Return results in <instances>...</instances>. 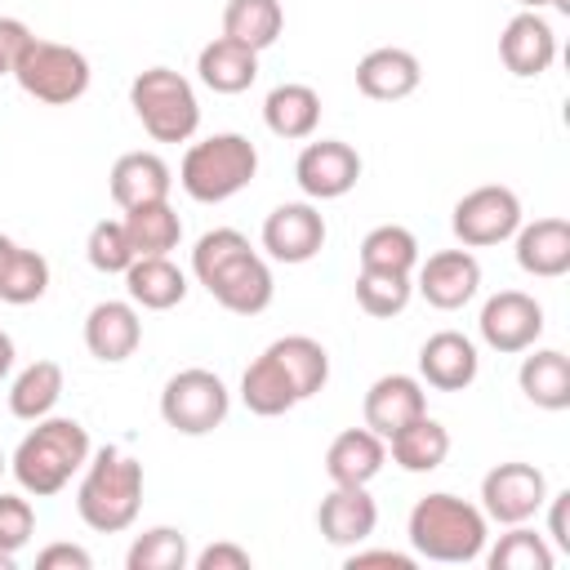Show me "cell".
I'll use <instances>...</instances> for the list:
<instances>
[{
	"label": "cell",
	"mask_w": 570,
	"mask_h": 570,
	"mask_svg": "<svg viewBox=\"0 0 570 570\" xmlns=\"http://www.w3.org/2000/svg\"><path fill=\"white\" fill-rule=\"evenodd\" d=\"M191 276L209 289V298L236 316H258L272 307L276 281L267 258L249 245L245 232L236 227H214L196 240L191 249Z\"/></svg>",
	"instance_id": "6da1fadb"
},
{
	"label": "cell",
	"mask_w": 570,
	"mask_h": 570,
	"mask_svg": "<svg viewBox=\"0 0 570 570\" xmlns=\"http://www.w3.org/2000/svg\"><path fill=\"white\" fill-rule=\"evenodd\" d=\"M89 454H94V441H89V432H85L80 419L45 414L18 441V450L9 459V472L22 485V494L49 499V494H58L89 463Z\"/></svg>",
	"instance_id": "7a4b0ae2"
},
{
	"label": "cell",
	"mask_w": 570,
	"mask_h": 570,
	"mask_svg": "<svg viewBox=\"0 0 570 570\" xmlns=\"http://www.w3.org/2000/svg\"><path fill=\"white\" fill-rule=\"evenodd\" d=\"M405 534H410L414 557L445 561V566H468V561H476L485 552L490 521H485V512L476 503L436 490V494H423L410 508Z\"/></svg>",
	"instance_id": "3957f363"
},
{
	"label": "cell",
	"mask_w": 570,
	"mask_h": 570,
	"mask_svg": "<svg viewBox=\"0 0 570 570\" xmlns=\"http://www.w3.org/2000/svg\"><path fill=\"white\" fill-rule=\"evenodd\" d=\"M138 508H142V463L120 445L94 450L76 485L80 521L98 534H120L138 521Z\"/></svg>",
	"instance_id": "277c9868"
},
{
	"label": "cell",
	"mask_w": 570,
	"mask_h": 570,
	"mask_svg": "<svg viewBox=\"0 0 570 570\" xmlns=\"http://www.w3.org/2000/svg\"><path fill=\"white\" fill-rule=\"evenodd\" d=\"M258 174V147L245 134H209L183 151L178 183L200 205H223L236 191H245Z\"/></svg>",
	"instance_id": "5b68a950"
},
{
	"label": "cell",
	"mask_w": 570,
	"mask_h": 570,
	"mask_svg": "<svg viewBox=\"0 0 570 570\" xmlns=\"http://www.w3.org/2000/svg\"><path fill=\"white\" fill-rule=\"evenodd\" d=\"M129 107L156 142H191L200 129V102L187 76L174 67H147L129 85Z\"/></svg>",
	"instance_id": "8992f818"
},
{
	"label": "cell",
	"mask_w": 570,
	"mask_h": 570,
	"mask_svg": "<svg viewBox=\"0 0 570 570\" xmlns=\"http://www.w3.org/2000/svg\"><path fill=\"white\" fill-rule=\"evenodd\" d=\"M13 80H18V89L27 98H36L45 107H71V102H80L89 94L94 67H89V58L80 49L31 36V45L22 49V58L13 67Z\"/></svg>",
	"instance_id": "52a82bcc"
},
{
	"label": "cell",
	"mask_w": 570,
	"mask_h": 570,
	"mask_svg": "<svg viewBox=\"0 0 570 570\" xmlns=\"http://www.w3.org/2000/svg\"><path fill=\"white\" fill-rule=\"evenodd\" d=\"M227 410H232V392L205 365H187L169 374L160 387V419L183 436H209L214 428H223Z\"/></svg>",
	"instance_id": "ba28073f"
},
{
	"label": "cell",
	"mask_w": 570,
	"mask_h": 570,
	"mask_svg": "<svg viewBox=\"0 0 570 570\" xmlns=\"http://www.w3.org/2000/svg\"><path fill=\"white\" fill-rule=\"evenodd\" d=\"M517 227H521V196L503 183L472 187L468 196L454 200V214H450V232L463 249H490L508 240Z\"/></svg>",
	"instance_id": "9c48e42d"
},
{
	"label": "cell",
	"mask_w": 570,
	"mask_h": 570,
	"mask_svg": "<svg viewBox=\"0 0 570 570\" xmlns=\"http://www.w3.org/2000/svg\"><path fill=\"white\" fill-rule=\"evenodd\" d=\"M543 499H548V476L534 463L508 459V463H494L481 476V512H485V521L521 525L543 508Z\"/></svg>",
	"instance_id": "30bf717a"
},
{
	"label": "cell",
	"mask_w": 570,
	"mask_h": 570,
	"mask_svg": "<svg viewBox=\"0 0 570 570\" xmlns=\"http://www.w3.org/2000/svg\"><path fill=\"white\" fill-rule=\"evenodd\" d=\"M294 183L307 200H338L361 183V156L343 138H316L294 160Z\"/></svg>",
	"instance_id": "8fae6325"
},
{
	"label": "cell",
	"mask_w": 570,
	"mask_h": 570,
	"mask_svg": "<svg viewBox=\"0 0 570 570\" xmlns=\"http://www.w3.org/2000/svg\"><path fill=\"white\" fill-rule=\"evenodd\" d=\"M476 330H481L485 347H494L503 356H517V352H525V347L539 343V334H543V307H539V298H530L521 289H499V294L485 298Z\"/></svg>",
	"instance_id": "7c38bea8"
},
{
	"label": "cell",
	"mask_w": 570,
	"mask_h": 570,
	"mask_svg": "<svg viewBox=\"0 0 570 570\" xmlns=\"http://www.w3.org/2000/svg\"><path fill=\"white\" fill-rule=\"evenodd\" d=\"M325 236H330L325 218H321V209L312 200H285V205H276L263 218V249H267V258L289 263V267L312 263L321 254Z\"/></svg>",
	"instance_id": "4fadbf2b"
},
{
	"label": "cell",
	"mask_w": 570,
	"mask_h": 570,
	"mask_svg": "<svg viewBox=\"0 0 570 570\" xmlns=\"http://www.w3.org/2000/svg\"><path fill=\"white\" fill-rule=\"evenodd\" d=\"M414 289L436 307V312H459L463 303L476 298L481 289V263L472 249H436L414 267Z\"/></svg>",
	"instance_id": "5bb4252c"
},
{
	"label": "cell",
	"mask_w": 570,
	"mask_h": 570,
	"mask_svg": "<svg viewBox=\"0 0 570 570\" xmlns=\"http://www.w3.org/2000/svg\"><path fill=\"white\" fill-rule=\"evenodd\" d=\"M499 58L517 80H539L557 58L552 22L539 9H521L517 18H508V27L499 36Z\"/></svg>",
	"instance_id": "9a60e30c"
},
{
	"label": "cell",
	"mask_w": 570,
	"mask_h": 570,
	"mask_svg": "<svg viewBox=\"0 0 570 570\" xmlns=\"http://www.w3.org/2000/svg\"><path fill=\"white\" fill-rule=\"evenodd\" d=\"M142 343V321H138V307L129 298H102L89 307L85 316V347L94 361L102 365H120L138 352Z\"/></svg>",
	"instance_id": "2e32d148"
},
{
	"label": "cell",
	"mask_w": 570,
	"mask_h": 570,
	"mask_svg": "<svg viewBox=\"0 0 570 570\" xmlns=\"http://www.w3.org/2000/svg\"><path fill=\"white\" fill-rule=\"evenodd\" d=\"M476 374H481L476 343L459 330H436L419 347V379L436 392H463V387L476 383Z\"/></svg>",
	"instance_id": "e0dca14e"
},
{
	"label": "cell",
	"mask_w": 570,
	"mask_h": 570,
	"mask_svg": "<svg viewBox=\"0 0 570 570\" xmlns=\"http://www.w3.org/2000/svg\"><path fill=\"white\" fill-rule=\"evenodd\" d=\"M379 525V503L365 485H334L316 508V530L334 548H361Z\"/></svg>",
	"instance_id": "ac0fdd59"
},
{
	"label": "cell",
	"mask_w": 570,
	"mask_h": 570,
	"mask_svg": "<svg viewBox=\"0 0 570 570\" xmlns=\"http://www.w3.org/2000/svg\"><path fill=\"white\" fill-rule=\"evenodd\" d=\"M361 414H365V428L387 441L396 428H405L410 419L428 414L423 379H414V374H383V379H374L370 392H365Z\"/></svg>",
	"instance_id": "d6986e66"
},
{
	"label": "cell",
	"mask_w": 570,
	"mask_h": 570,
	"mask_svg": "<svg viewBox=\"0 0 570 570\" xmlns=\"http://www.w3.org/2000/svg\"><path fill=\"white\" fill-rule=\"evenodd\" d=\"M423 80V67L410 49L401 45H383V49H370L361 62H356V89L374 102H401L419 89Z\"/></svg>",
	"instance_id": "ffe728a7"
},
{
	"label": "cell",
	"mask_w": 570,
	"mask_h": 570,
	"mask_svg": "<svg viewBox=\"0 0 570 570\" xmlns=\"http://www.w3.org/2000/svg\"><path fill=\"white\" fill-rule=\"evenodd\" d=\"M517 267L539 281H557L570 272V223L566 218H534L517 232Z\"/></svg>",
	"instance_id": "44dd1931"
},
{
	"label": "cell",
	"mask_w": 570,
	"mask_h": 570,
	"mask_svg": "<svg viewBox=\"0 0 570 570\" xmlns=\"http://www.w3.org/2000/svg\"><path fill=\"white\" fill-rule=\"evenodd\" d=\"M107 187H111V200H116L120 209L151 205V200H169L174 169H169L156 151H125V156H116V165H111V174H107Z\"/></svg>",
	"instance_id": "7402d4cb"
},
{
	"label": "cell",
	"mask_w": 570,
	"mask_h": 570,
	"mask_svg": "<svg viewBox=\"0 0 570 570\" xmlns=\"http://www.w3.org/2000/svg\"><path fill=\"white\" fill-rule=\"evenodd\" d=\"M387 463V441L370 428H347L325 450V476L334 485H370Z\"/></svg>",
	"instance_id": "603a6c76"
},
{
	"label": "cell",
	"mask_w": 570,
	"mask_h": 570,
	"mask_svg": "<svg viewBox=\"0 0 570 570\" xmlns=\"http://www.w3.org/2000/svg\"><path fill=\"white\" fill-rule=\"evenodd\" d=\"M125 294L142 312H169L187 298V276L178 263H169V254H147L125 267Z\"/></svg>",
	"instance_id": "cb8c5ba5"
},
{
	"label": "cell",
	"mask_w": 570,
	"mask_h": 570,
	"mask_svg": "<svg viewBox=\"0 0 570 570\" xmlns=\"http://www.w3.org/2000/svg\"><path fill=\"white\" fill-rule=\"evenodd\" d=\"M263 125L276 138H285V142L312 138L316 125H321V94L312 85H303V80H285V85L267 89V98H263Z\"/></svg>",
	"instance_id": "d4e9b609"
},
{
	"label": "cell",
	"mask_w": 570,
	"mask_h": 570,
	"mask_svg": "<svg viewBox=\"0 0 570 570\" xmlns=\"http://www.w3.org/2000/svg\"><path fill=\"white\" fill-rule=\"evenodd\" d=\"M263 352H267V356L276 361V370L289 379V387H294L298 401L316 396V392L330 383V352H325L312 334H285V338L267 343Z\"/></svg>",
	"instance_id": "484cf974"
},
{
	"label": "cell",
	"mask_w": 570,
	"mask_h": 570,
	"mask_svg": "<svg viewBox=\"0 0 570 570\" xmlns=\"http://www.w3.org/2000/svg\"><path fill=\"white\" fill-rule=\"evenodd\" d=\"M530 356L517 370V383L539 410H570V356L561 347H525Z\"/></svg>",
	"instance_id": "4316f807"
},
{
	"label": "cell",
	"mask_w": 570,
	"mask_h": 570,
	"mask_svg": "<svg viewBox=\"0 0 570 570\" xmlns=\"http://www.w3.org/2000/svg\"><path fill=\"white\" fill-rule=\"evenodd\" d=\"M387 454H392V463L401 472H414V476L419 472H436L450 459V432H445L441 419L419 414V419H410L405 428H396L387 436Z\"/></svg>",
	"instance_id": "83f0119b"
},
{
	"label": "cell",
	"mask_w": 570,
	"mask_h": 570,
	"mask_svg": "<svg viewBox=\"0 0 570 570\" xmlns=\"http://www.w3.org/2000/svg\"><path fill=\"white\" fill-rule=\"evenodd\" d=\"M196 76L214 94H245L258 80V53L236 45V40H227V36H214L196 53Z\"/></svg>",
	"instance_id": "f1b7e54d"
},
{
	"label": "cell",
	"mask_w": 570,
	"mask_h": 570,
	"mask_svg": "<svg viewBox=\"0 0 570 570\" xmlns=\"http://www.w3.org/2000/svg\"><path fill=\"white\" fill-rule=\"evenodd\" d=\"M285 31V9L281 0H227L223 4V36L263 53L281 40Z\"/></svg>",
	"instance_id": "f546056e"
},
{
	"label": "cell",
	"mask_w": 570,
	"mask_h": 570,
	"mask_svg": "<svg viewBox=\"0 0 570 570\" xmlns=\"http://www.w3.org/2000/svg\"><path fill=\"white\" fill-rule=\"evenodd\" d=\"M67 379L58 361H31L13 383H9V414L22 423H36L45 414H53L58 396H62Z\"/></svg>",
	"instance_id": "4dcf8cb0"
},
{
	"label": "cell",
	"mask_w": 570,
	"mask_h": 570,
	"mask_svg": "<svg viewBox=\"0 0 570 570\" xmlns=\"http://www.w3.org/2000/svg\"><path fill=\"white\" fill-rule=\"evenodd\" d=\"M240 401H245V410L258 414V419H276V414H289L294 405H303V401L294 396L289 379L276 370V361H272L267 352H258V356L245 365V374H240Z\"/></svg>",
	"instance_id": "1f68e13d"
},
{
	"label": "cell",
	"mask_w": 570,
	"mask_h": 570,
	"mask_svg": "<svg viewBox=\"0 0 570 570\" xmlns=\"http://www.w3.org/2000/svg\"><path fill=\"white\" fill-rule=\"evenodd\" d=\"M120 223H125V236H129V245H134L138 258H147V254H169V249H178V240H183V218L174 214L169 200L134 205V209H125Z\"/></svg>",
	"instance_id": "d6a6232c"
},
{
	"label": "cell",
	"mask_w": 570,
	"mask_h": 570,
	"mask_svg": "<svg viewBox=\"0 0 570 570\" xmlns=\"http://www.w3.org/2000/svg\"><path fill=\"white\" fill-rule=\"evenodd\" d=\"M356 258H361V267H374V272H405V276H414V267H419V240L401 223H379V227L365 232Z\"/></svg>",
	"instance_id": "836d02e7"
},
{
	"label": "cell",
	"mask_w": 570,
	"mask_h": 570,
	"mask_svg": "<svg viewBox=\"0 0 570 570\" xmlns=\"http://www.w3.org/2000/svg\"><path fill=\"white\" fill-rule=\"evenodd\" d=\"M414 298V276L405 272H374V267H361L356 272V303L365 316H401Z\"/></svg>",
	"instance_id": "e575fe53"
},
{
	"label": "cell",
	"mask_w": 570,
	"mask_h": 570,
	"mask_svg": "<svg viewBox=\"0 0 570 570\" xmlns=\"http://www.w3.org/2000/svg\"><path fill=\"white\" fill-rule=\"evenodd\" d=\"M125 566H129V570H187V566H191L187 534L174 530V525H151V530H142V534L129 543Z\"/></svg>",
	"instance_id": "d590c367"
},
{
	"label": "cell",
	"mask_w": 570,
	"mask_h": 570,
	"mask_svg": "<svg viewBox=\"0 0 570 570\" xmlns=\"http://www.w3.org/2000/svg\"><path fill=\"white\" fill-rule=\"evenodd\" d=\"M485 566L490 570H552V548L539 530L521 521V525H508V534H499V543L485 552Z\"/></svg>",
	"instance_id": "8d00e7d4"
},
{
	"label": "cell",
	"mask_w": 570,
	"mask_h": 570,
	"mask_svg": "<svg viewBox=\"0 0 570 570\" xmlns=\"http://www.w3.org/2000/svg\"><path fill=\"white\" fill-rule=\"evenodd\" d=\"M45 289H49V258L27 249V245H18L9 267H4V276H0V303L27 307V303L45 298Z\"/></svg>",
	"instance_id": "74e56055"
},
{
	"label": "cell",
	"mask_w": 570,
	"mask_h": 570,
	"mask_svg": "<svg viewBox=\"0 0 570 570\" xmlns=\"http://www.w3.org/2000/svg\"><path fill=\"white\" fill-rule=\"evenodd\" d=\"M85 258H89V267L102 272V276H125V267H129L138 254H134V245H129L120 218H98V223L89 227Z\"/></svg>",
	"instance_id": "f35d334b"
},
{
	"label": "cell",
	"mask_w": 570,
	"mask_h": 570,
	"mask_svg": "<svg viewBox=\"0 0 570 570\" xmlns=\"http://www.w3.org/2000/svg\"><path fill=\"white\" fill-rule=\"evenodd\" d=\"M36 534V508L27 494H4L0 490V552L18 557Z\"/></svg>",
	"instance_id": "ab89813d"
},
{
	"label": "cell",
	"mask_w": 570,
	"mask_h": 570,
	"mask_svg": "<svg viewBox=\"0 0 570 570\" xmlns=\"http://www.w3.org/2000/svg\"><path fill=\"white\" fill-rule=\"evenodd\" d=\"M27 45H31V27L22 18H0V76H13Z\"/></svg>",
	"instance_id": "60d3db41"
},
{
	"label": "cell",
	"mask_w": 570,
	"mask_h": 570,
	"mask_svg": "<svg viewBox=\"0 0 570 570\" xmlns=\"http://www.w3.org/2000/svg\"><path fill=\"white\" fill-rule=\"evenodd\" d=\"M191 566L196 570H249L254 561H249V552L240 543H209L205 552L191 557Z\"/></svg>",
	"instance_id": "b9f144b4"
},
{
	"label": "cell",
	"mask_w": 570,
	"mask_h": 570,
	"mask_svg": "<svg viewBox=\"0 0 570 570\" xmlns=\"http://www.w3.org/2000/svg\"><path fill=\"white\" fill-rule=\"evenodd\" d=\"M36 566L40 570H89L94 557L80 543H49V548L36 552Z\"/></svg>",
	"instance_id": "7bdbcfd3"
},
{
	"label": "cell",
	"mask_w": 570,
	"mask_h": 570,
	"mask_svg": "<svg viewBox=\"0 0 570 570\" xmlns=\"http://www.w3.org/2000/svg\"><path fill=\"white\" fill-rule=\"evenodd\" d=\"M347 570H365V566H392V570H414V552H396V548H352L347 552V561H343Z\"/></svg>",
	"instance_id": "ee69618b"
},
{
	"label": "cell",
	"mask_w": 570,
	"mask_h": 570,
	"mask_svg": "<svg viewBox=\"0 0 570 570\" xmlns=\"http://www.w3.org/2000/svg\"><path fill=\"white\" fill-rule=\"evenodd\" d=\"M543 503H548V534H552V543L561 552H570V490L548 494Z\"/></svg>",
	"instance_id": "f6af8a7d"
},
{
	"label": "cell",
	"mask_w": 570,
	"mask_h": 570,
	"mask_svg": "<svg viewBox=\"0 0 570 570\" xmlns=\"http://www.w3.org/2000/svg\"><path fill=\"white\" fill-rule=\"evenodd\" d=\"M13 356H18V352H13V338L0 330V383H4V379H9V370H13Z\"/></svg>",
	"instance_id": "bcb514c9"
},
{
	"label": "cell",
	"mask_w": 570,
	"mask_h": 570,
	"mask_svg": "<svg viewBox=\"0 0 570 570\" xmlns=\"http://www.w3.org/2000/svg\"><path fill=\"white\" fill-rule=\"evenodd\" d=\"M521 9H557V13H570V0H517Z\"/></svg>",
	"instance_id": "7dc6e473"
},
{
	"label": "cell",
	"mask_w": 570,
	"mask_h": 570,
	"mask_svg": "<svg viewBox=\"0 0 570 570\" xmlns=\"http://www.w3.org/2000/svg\"><path fill=\"white\" fill-rule=\"evenodd\" d=\"M13 249H18V240L0 232V276H4V267H9V258H13Z\"/></svg>",
	"instance_id": "c3c4849f"
},
{
	"label": "cell",
	"mask_w": 570,
	"mask_h": 570,
	"mask_svg": "<svg viewBox=\"0 0 570 570\" xmlns=\"http://www.w3.org/2000/svg\"><path fill=\"white\" fill-rule=\"evenodd\" d=\"M4 472H9V459H4V450H0V476H4Z\"/></svg>",
	"instance_id": "681fc988"
}]
</instances>
